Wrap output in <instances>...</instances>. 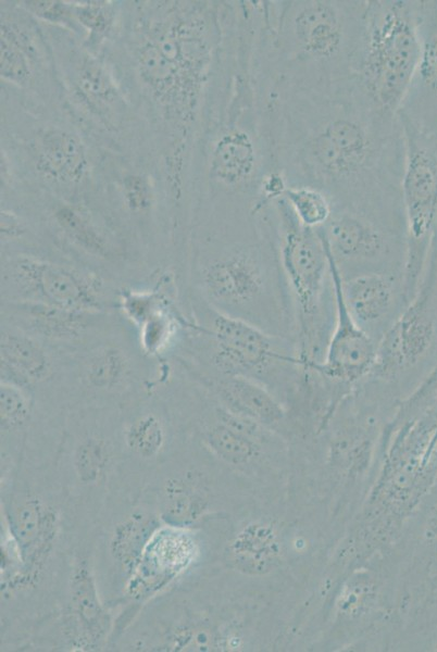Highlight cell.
Listing matches in <instances>:
<instances>
[{"mask_svg":"<svg viewBox=\"0 0 437 652\" xmlns=\"http://www.w3.org/2000/svg\"><path fill=\"white\" fill-rule=\"evenodd\" d=\"M277 170L287 186H309L335 204L403 209L404 134L354 79L323 89L260 96Z\"/></svg>","mask_w":437,"mask_h":652,"instance_id":"1","label":"cell"},{"mask_svg":"<svg viewBox=\"0 0 437 652\" xmlns=\"http://www.w3.org/2000/svg\"><path fill=\"white\" fill-rule=\"evenodd\" d=\"M366 0H260L257 87L323 89L354 79Z\"/></svg>","mask_w":437,"mask_h":652,"instance_id":"2","label":"cell"},{"mask_svg":"<svg viewBox=\"0 0 437 652\" xmlns=\"http://www.w3.org/2000/svg\"><path fill=\"white\" fill-rule=\"evenodd\" d=\"M197 278L203 301L216 311L296 342L292 306L267 205L238 239L201 261Z\"/></svg>","mask_w":437,"mask_h":652,"instance_id":"3","label":"cell"},{"mask_svg":"<svg viewBox=\"0 0 437 652\" xmlns=\"http://www.w3.org/2000/svg\"><path fill=\"white\" fill-rule=\"evenodd\" d=\"M270 214L295 318L296 344L305 366L322 362L336 313L329 259L315 229L300 224L284 196Z\"/></svg>","mask_w":437,"mask_h":652,"instance_id":"4","label":"cell"},{"mask_svg":"<svg viewBox=\"0 0 437 652\" xmlns=\"http://www.w3.org/2000/svg\"><path fill=\"white\" fill-rule=\"evenodd\" d=\"M205 305L204 322L198 327L203 338L204 372L252 379L289 411L302 409L309 375L296 342Z\"/></svg>","mask_w":437,"mask_h":652,"instance_id":"5","label":"cell"},{"mask_svg":"<svg viewBox=\"0 0 437 652\" xmlns=\"http://www.w3.org/2000/svg\"><path fill=\"white\" fill-rule=\"evenodd\" d=\"M420 8L414 0H366L354 80L386 114L398 115L417 66Z\"/></svg>","mask_w":437,"mask_h":652,"instance_id":"6","label":"cell"},{"mask_svg":"<svg viewBox=\"0 0 437 652\" xmlns=\"http://www.w3.org/2000/svg\"><path fill=\"white\" fill-rule=\"evenodd\" d=\"M437 366V239L429 252L415 294L377 343L367 376L400 402Z\"/></svg>","mask_w":437,"mask_h":652,"instance_id":"7","label":"cell"},{"mask_svg":"<svg viewBox=\"0 0 437 652\" xmlns=\"http://www.w3.org/2000/svg\"><path fill=\"white\" fill-rule=\"evenodd\" d=\"M315 230L342 278L372 272L404 275L408 231L403 209L335 204L327 223Z\"/></svg>","mask_w":437,"mask_h":652,"instance_id":"8","label":"cell"},{"mask_svg":"<svg viewBox=\"0 0 437 652\" xmlns=\"http://www.w3.org/2000/svg\"><path fill=\"white\" fill-rule=\"evenodd\" d=\"M400 123L405 145L401 195L408 231L403 278L410 302L420 285L437 224V133Z\"/></svg>","mask_w":437,"mask_h":652,"instance_id":"9","label":"cell"},{"mask_svg":"<svg viewBox=\"0 0 437 652\" xmlns=\"http://www.w3.org/2000/svg\"><path fill=\"white\" fill-rule=\"evenodd\" d=\"M1 301L83 312H105L111 306L104 281L96 273L22 254L1 264Z\"/></svg>","mask_w":437,"mask_h":652,"instance_id":"10","label":"cell"},{"mask_svg":"<svg viewBox=\"0 0 437 652\" xmlns=\"http://www.w3.org/2000/svg\"><path fill=\"white\" fill-rule=\"evenodd\" d=\"M326 252L335 286V321L322 362L308 368L334 386L351 391L371 374L377 343L351 317L341 293L340 273L327 249Z\"/></svg>","mask_w":437,"mask_h":652,"instance_id":"11","label":"cell"},{"mask_svg":"<svg viewBox=\"0 0 437 652\" xmlns=\"http://www.w3.org/2000/svg\"><path fill=\"white\" fill-rule=\"evenodd\" d=\"M341 293L353 321L376 343L409 303L402 274L372 272L341 277Z\"/></svg>","mask_w":437,"mask_h":652,"instance_id":"12","label":"cell"},{"mask_svg":"<svg viewBox=\"0 0 437 652\" xmlns=\"http://www.w3.org/2000/svg\"><path fill=\"white\" fill-rule=\"evenodd\" d=\"M103 312H83L37 302L1 301V316L11 325L47 344L72 347L93 337Z\"/></svg>","mask_w":437,"mask_h":652,"instance_id":"13","label":"cell"},{"mask_svg":"<svg viewBox=\"0 0 437 652\" xmlns=\"http://www.w3.org/2000/svg\"><path fill=\"white\" fill-rule=\"evenodd\" d=\"M420 34L417 66L398 116L421 130L437 133V1H421Z\"/></svg>","mask_w":437,"mask_h":652,"instance_id":"14","label":"cell"},{"mask_svg":"<svg viewBox=\"0 0 437 652\" xmlns=\"http://www.w3.org/2000/svg\"><path fill=\"white\" fill-rule=\"evenodd\" d=\"M199 381L226 409L250 417L276 431L289 410L263 385L241 376L199 373Z\"/></svg>","mask_w":437,"mask_h":652,"instance_id":"15","label":"cell"},{"mask_svg":"<svg viewBox=\"0 0 437 652\" xmlns=\"http://www.w3.org/2000/svg\"><path fill=\"white\" fill-rule=\"evenodd\" d=\"M48 346L3 323L0 340L1 380L28 389L49 380L54 373V362Z\"/></svg>","mask_w":437,"mask_h":652,"instance_id":"16","label":"cell"},{"mask_svg":"<svg viewBox=\"0 0 437 652\" xmlns=\"http://www.w3.org/2000/svg\"><path fill=\"white\" fill-rule=\"evenodd\" d=\"M76 371L80 386L99 393H117L137 381L133 354L114 342L89 347L80 354Z\"/></svg>","mask_w":437,"mask_h":652,"instance_id":"17","label":"cell"},{"mask_svg":"<svg viewBox=\"0 0 437 652\" xmlns=\"http://www.w3.org/2000/svg\"><path fill=\"white\" fill-rule=\"evenodd\" d=\"M416 543L421 614L426 626L437 627V480L421 514Z\"/></svg>","mask_w":437,"mask_h":652,"instance_id":"18","label":"cell"},{"mask_svg":"<svg viewBox=\"0 0 437 652\" xmlns=\"http://www.w3.org/2000/svg\"><path fill=\"white\" fill-rule=\"evenodd\" d=\"M37 166L40 172L63 183H76L84 176L87 160L82 141L74 135L51 129L39 139Z\"/></svg>","mask_w":437,"mask_h":652,"instance_id":"19","label":"cell"},{"mask_svg":"<svg viewBox=\"0 0 437 652\" xmlns=\"http://www.w3.org/2000/svg\"><path fill=\"white\" fill-rule=\"evenodd\" d=\"M10 524L22 561L29 568L37 566L53 535V516L37 499H26L11 512Z\"/></svg>","mask_w":437,"mask_h":652,"instance_id":"20","label":"cell"},{"mask_svg":"<svg viewBox=\"0 0 437 652\" xmlns=\"http://www.w3.org/2000/svg\"><path fill=\"white\" fill-rule=\"evenodd\" d=\"M71 600L80 627L91 640L105 635L110 619L103 610L90 568L85 560L79 561L71 577Z\"/></svg>","mask_w":437,"mask_h":652,"instance_id":"21","label":"cell"},{"mask_svg":"<svg viewBox=\"0 0 437 652\" xmlns=\"http://www.w3.org/2000/svg\"><path fill=\"white\" fill-rule=\"evenodd\" d=\"M155 528V519L145 514H134L117 525L111 540V553L124 572L135 569Z\"/></svg>","mask_w":437,"mask_h":652,"instance_id":"22","label":"cell"},{"mask_svg":"<svg viewBox=\"0 0 437 652\" xmlns=\"http://www.w3.org/2000/svg\"><path fill=\"white\" fill-rule=\"evenodd\" d=\"M54 218L63 234L85 253L107 262L118 255L110 240L83 213L63 206L55 212Z\"/></svg>","mask_w":437,"mask_h":652,"instance_id":"23","label":"cell"},{"mask_svg":"<svg viewBox=\"0 0 437 652\" xmlns=\"http://www.w3.org/2000/svg\"><path fill=\"white\" fill-rule=\"evenodd\" d=\"M202 441L221 460L242 465L259 456L262 448L271 447L254 441L229 428L214 417V422L202 431Z\"/></svg>","mask_w":437,"mask_h":652,"instance_id":"24","label":"cell"},{"mask_svg":"<svg viewBox=\"0 0 437 652\" xmlns=\"http://www.w3.org/2000/svg\"><path fill=\"white\" fill-rule=\"evenodd\" d=\"M229 560L240 570L258 572L275 553V540L270 528L249 526L237 535L229 547Z\"/></svg>","mask_w":437,"mask_h":652,"instance_id":"25","label":"cell"},{"mask_svg":"<svg viewBox=\"0 0 437 652\" xmlns=\"http://www.w3.org/2000/svg\"><path fill=\"white\" fill-rule=\"evenodd\" d=\"M166 437L165 424L153 411L139 413L124 430L126 447L143 459L158 455L166 443Z\"/></svg>","mask_w":437,"mask_h":652,"instance_id":"26","label":"cell"},{"mask_svg":"<svg viewBox=\"0 0 437 652\" xmlns=\"http://www.w3.org/2000/svg\"><path fill=\"white\" fill-rule=\"evenodd\" d=\"M284 198L300 224L308 228L323 227L332 215V200L316 188L287 186Z\"/></svg>","mask_w":437,"mask_h":652,"instance_id":"27","label":"cell"},{"mask_svg":"<svg viewBox=\"0 0 437 652\" xmlns=\"http://www.w3.org/2000/svg\"><path fill=\"white\" fill-rule=\"evenodd\" d=\"M202 509V499L193 489L182 481L166 485L163 516L174 525H184L197 518Z\"/></svg>","mask_w":437,"mask_h":652,"instance_id":"28","label":"cell"},{"mask_svg":"<svg viewBox=\"0 0 437 652\" xmlns=\"http://www.w3.org/2000/svg\"><path fill=\"white\" fill-rule=\"evenodd\" d=\"M0 387L1 430L23 427L32 412L29 389L7 380H1Z\"/></svg>","mask_w":437,"mask_h":652,"instance_id":"29","label":"cell"},{"mask_svg":"<svg viewBox=\"0 0 437 652\" xmlns=\"http://www.w3.org/2000/svg\"><path fill=\"white\" fill-rule=\"evenodd\" d=\"M139 342L145 353L159 355L176 334V322L164 308L153 313L139 327Z\"/></svg>","mask_w":437,"mask_h":652,"instance_id":"30","label":"cell"},{"mask_svg":"<svg viewBox=\"0 0 437 652\" xmlns=\"http://www.w3.org/2000/svg\"><path fill=\"white\" fill-rule=\"evenodd\" d=\"M109 459V449L103 439L88 437L74 452V467L83 482H93L102 474Z\"/></svg>","mask_w":437,"mask_h":652,"instance_id":"31","label":"cell"},{"mask_svg":"<svg viewBox=\"0 0 437 652\" xmlns=\"http://www.w3.org/2000/svg\"><path fill=\"white\" fill-rule=\"evenodd\" d=\"M79 88L91 102L110 104L115 100V89L105 73L95 63L88 62L79 74Z\"/></svg>","mask_w":437,"mask_h":652,"instance_id":"32","label":"cell"},{"mask_svg":"<svg viewBox=\"0 0 437 652\" xmlns=\"http://www.w3.org/2000/svg\"><path fill=\"white\" fill-rule=\"evenodd\" d=\"M28 75V61L23 49L1 30V76L20 84L24 83Z\"/></svg>","mask_w":437,"mask_h":652,"instance_id":"33","label":"cell"},{"mask_svg":"<svg viewBox=\"0 0 437 652\" xmlns=\"http://www.w3.org/2000/svg\"><path fill=\"white\" fill-rule=\"evenodd\" d=\"M126 205L134 213H143L151 205V195L147 183L139 176H129L124 181Z\"/></svg>","mask_w":437,"mask_h":652,"instance_id":"34","label":"cell"},{"mask_svg":"<svg viewBox=\"0 0 437 652\" xmlns=\"http://www.w3.org/2000/svg\"><path fill=\"white\" fill-rule=\"evenodd\" d=\"M76 14L83 24L99 32L104 30L110 22L107 10L98 4L79 7Z\"/></svg>","mask_w":437,"mask_h":652,"instance_id":"35","label":"cell"},{"mask_svg":"<svg viewBox=\"0 0 437 652\" xmlns=\"http://www.w3.org/2000/svg\"><path fill=\"white\" fill-rule=\"evenodd\" d=\"M26 3L35 14L48 20H59L66 13L65 7L57 1H29Z\"/></svg>","mask_w":437,"mask_h":652,"instance_id":"36","label":"cell"},{"mask_svg":"<svg viewBox=\"0 0 437 652\" xmlns=\"http://www.w3.org/2000/svg\"><path fill=\"white\" fill-rule=\"evenodd\" d=\"M24 233L21 222L13 214L8 212L1 213V237L16 238Z\"/></svg>","mask_w":437,"mask_h":652,"instance_id":"37","label":"cell"},{"mask_svg":"<svg viewBox=\"0 0 437 652\" xmlns=\"http://www.w3.org/2000/svg\"><path fill=\"white\" fill-rule=\"evenodd\" d=\"M433 236L437 239V224H436L435 231H434Z\"/></svg>","mask_w":437,"mask_h":652,"instance_id":"38","label":"cell"}]
</instances>
